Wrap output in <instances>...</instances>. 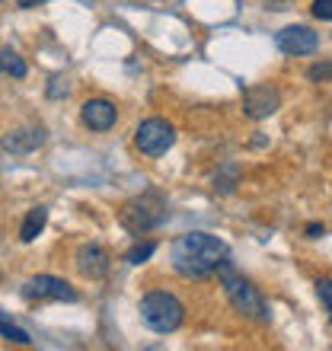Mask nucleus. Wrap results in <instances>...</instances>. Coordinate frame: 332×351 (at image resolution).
Segmentation results:
<instances>
[{
    "instance_id": "obj_5",
    "label": "nucleus",
    "mask_w": 332,
    "mask_h": 351,
    "mask_svg": "<svg viewBox=\"0 0 332 351\" xmlns=\"http://www.w3.org/2000/svg\"><path fill=\"white\" fill-rule=\"evenodd\" d=\"M176 144V128L166 119H147L134 128V147L144 157H163Z\"/></svg>"
},
{
    "instance_id": "obj_1",
    "label": "nucleus",
    "mask_w": 332,
    "mask_h": 351,
    "mask_svg": "<svg viewBox=\"0 0 332 351\" xmlns=\"http://www.w3.org/2000/svg\"><path fill=\"white\" fill-rule=\"evenodd\" d=\"M227 259V243L211 237V233H182L179 240L173 243L169 250V262H173L176 275L189 278V281H202V278H211L221 262Z\"/></svg>"
},
{
    "instance_id": "obj_20",
    "label": "nucleus",
    "mask_w": 332,
    "mask_h": 351,
    "mask_svg": "<svg viewBox=\"0 0 332 351\" xmlns=\"http://www.w3.org/2000/svg\"><path fill=\"white\" fill-rule=\"evenodd\" d=\"M313 16L316 19H326V23H332V0H313Z\"/></svg>"
},
{
    "instance_id": "obj_21",
    "label": "nucleus",
    "mask_w": 332,
    "mask_h": 351,
    "mask_svg": "<svg viewBox=\"0 0 332 351\" xmlns=\"http://www.w3.org/2000/svg\"><path fill=\"white\" fill-rule=\"evenodd\" d=\"M307 237H323V223H307Z\"/></svg>"
},
{
    "instance_id": "obj_3",
    "label": "nucleus",
    "mask_w": 332,
    "mask_h": 351,
    "mask_svg": "<svg viewBox=\"0 0 332 351\" xmlns=\"http://www.w3.org/2000/svg\"><path fill=\"white\" fill-rule=\"evenodd\" d=\"M141 323L157 335L176 332V329L185 323L182 300L176 294H169V291H150V294L141 300Z\"/></svg>"
},
{
    "instance_id": "obj_12",
    "label": "nucleus",
    "mask_w": 332,
    "mask_h": 351,
    "mask_svg": "<svg viewBox=\"0 0 332 351\" xmlns=\"http://www.w3.org/2000/svg\"><path fill=\"white\" fill-rule=\"evenodd\" d=\"M45 223H48V208H29L26 221H23V227H19V240L32 243L38 233L45 230Z\"/></svg>"
},
{
    "instance_id": "obj_2",
    "label": "nucleus",
    "mask_w": 332,
    "mask_h": 351,
    "mask_svg": "<svg viewBox=\"0 0 332 351\" xmlns=\"http://www.w3.org/2000/svg\"><path fill=\"white\" fill-rule=\"evenodd\" d=\"M217 278H221L224 294H227L230 306L243 316V319L268 323V306H265V300H262V294H259L256 287H252V281H246V278H243L240 271L233 268L230 256L221 262V268H217Z\"/></svg>"
},
{
    "instance_id": "obj_10",
    "label": "nucleus",
    "mask_w": 332,
    "mask_h": 351,
    "mask_svg": "<svg viewBox=\"0 0 332 351\" xmlns=\"http://www.w3.org/2000/svg\"><path fill=\"white\" fill-rule=\"evenodd\" d=\"M80 121L90 131H109L119 121V109H115V102L96 96V99H86L80 106Z\"/></svg>"
},
{
    "instance_id": "obj_7",
    "label": "nucleus",
    "mask_w": 332,
    "mask_h": 351,
    "mask_svg": "<svg viewBox=\"0 0 332 351\" xmlns=\"http://www.w3.org/2000/svg\"><path fill=\"white\" fill-rule=\"evenodd\" d=\"M275 45L281 55H291V58H300V55H313L316 48H320V36H316L313 29L307 26H287L281 29L275 36Z\"/></svg>"
},
{
    "instance_id": "obj_18",
    "label": "nucleus",
    "mask_w": 332,
    "mask_h": 351,
    "mask_svg": "<svg viewBox=\"0 0 332 351\" xmlns=\"http://www.w3.org/2000/svg\"><path fill=\"white\" fill-rule=\"evenodd\" d=\"M48 99H61V96H67L71 93V84H67L64 77H51V84H48Z\"/></svg>"
},
{
    "instance_id": "obj_22",
    "label": "nucleus",
    "mask_w": 332,
    "mask_h": 351,
    "mask_svg": "<svg viewBox=\"0 0 332 351\" xmlns=\"http://www.w3.org/2000/svg\"><path fill=\"white\" fill-rule=\"evenodd\" d=\"M38 3H45V0H16L19 10H32V7H38Z\"/></svg>"
},
{
    "instance_id": "obj_9",
    "label": "nucleus",
    "mask_w": 332,
    "mask_h": 351,
    "mask_svg": "<svg viewBox=\"0 0 332 351\" xmlns=\"http://www.w3.org/2000/svg\"><path fill=\"white\" fill-rule=\"evenodd\" d=\"M74 262H77V271H80L83 278H90V281H102V278L109 275V256H106V250H102L99 243H83V246H77Z\"/></svg>"
},
{
    "instance_id": "obj_6",
    "label": "nucleus",
    "mask_w": 332,
    "mask_h": 351,
    "mask_svg": "<svg viewBox=\"0 0 332 351\" xmlns=\"http://www.w3.org/2000/svg\"><path fill=\"white\" fill-rule=\"evenodd\" d=\"M23 297H26L29 304H36V300H64V304H77V300H80V294H77L74 287L67 285L64 278H55V275L29 278L26 285H23Z\"/></svg>"
},
{
    "instance_id": "obj_4",
    "label": "nucleus",
    "mask_w": 332,
    "mask_h": 351,
    "mask_svg": "<svg viewBox=\"0 0 332 351\" xmlns=\"http://www.w3.org/2000/svg\"><path fill=\"white\" fill-rule=\"evenodd\" d=\"M163 217H166V202L157 192H144L141 198H134V202L121 208V227L134 233V237L154 230L157 223H163Z\"/></svg>"
},
{
    "instance_id": "obj_14",
    "label": "nucleus",
    "mask_w": 332,
    "mask_h": 351,
    "mask_svg": "<svg viewBox=\"0 0 332 351\" xmlns=\"http://www.w3.org/2000/svg\"><path fill=\"white\" fill-rule=\"evenodd\" d=\"M237 182H240V169H237V163H227L221 173H214V192L230 195L233 189H237Z\"/></svg>"
},
{
    "instance_id": "obj_19",
    "label": "nucleus",
    "mask_w": 332,
    "mask_h": 351,
    "mask_svg": "<svg viewBox=\"0 0 332 351\" xmlns=\"http://www.w3.org/2000/svg\"><path fill=\"white\" fill-rule=\"evenodd\" d=\"M307 80H313V84L332 80V64H313L310 71H307Z\"/></svg>"
},
{
    "instance_id": "obj_11",
    "label": "nucleus",
    "mask_w": 332,
    "mask_h": 351,
    "mask_svg": "<svg viewBox=\"0 0 332 351\" xmlns=\"http://www.w3.org/2000/svg\"><path fill=\"white\" fill-rule=\"evenodd\" d=\"M42 144H45V128H19V131H10L7 138L0 141V147L7 154H32Z\"/></svg>"
},
{
    "instance_id": "obj_16",
    "label": "nucleus",
    "mask_w": 332,
    "mask_h": 351,
    "mask_svg": "<svg viewBox=\"0 0 332 351\" xmlns=\"http://www.w3.org/2000/svg\"><path fill=\"white\" fill-rule=\"evenodd\" d=\"M0 335H3L7 342H13V345H32V339H29V332H23L19 326L7 323V319H0Z\"/></svg>"
},
{
    "instance_id": "obj_13",
    "label": "nucleus",
    "mask_w": 332,
    "mask_h": 351,
    "mask_svg": "<svg viewBox=\"0 0 332 351\" xmlns=\"http://www.w3.org/2000/svg\"><path fill=\"white\" fill-rule=\"evenodd\" d=\"M0 74L23 80V77L29 74V67H26V61H23V58L13 51V48H0Z\"/></svg>"
},
{
    "instance_id": "obj_8",
    "label": "nucleus",
    "mask_w": 332,
    "mask_h": 351,
    "mask_svg": "<svg viewBox=\"0 0 332 351\" xmlns=\"http://www.w3.org/2000/svg\"><path fill=\"white\" fill-rule=\"evenodd\" d=\"M278 106H281V93L275 90V86H249L246 93H243V112H246L249 119H268V115H275Z\"/></svg>"
},
{
    "instance_id": "obj_17",
    "label": "nucleus",
    "mask_w": 332,
    "mask_h": 351,
    "mask_svg": "<svg viewBox=\"0 0 332 351\" xmlns=\"http://www.w3.org/2000/svg\"><path fill=\"white\" fill-rule=\"evenodd\" d=\"M313 287H316V297H320V304H323L326 316H329V323H332V278H320Z\"/></svg>"
},
{
    "instance_id": "obj_15",
    "label": "nucleus",
    "mask_w": 332,
    "mask_h": 351,
    "mask_svg": "<svg viewBox=\"0 0 332 351\" xmlns=\"http://www.w3.org/2000/svg\"><path fill=\"white\" fill-rule=\"evenodd\" d=\"M154 252H157V243H154V240L138 243V246H131V250H128L125 262H128V265H141V262H147L150 256H154Z\"/></svg>"
}]
</instances>
